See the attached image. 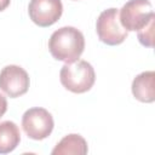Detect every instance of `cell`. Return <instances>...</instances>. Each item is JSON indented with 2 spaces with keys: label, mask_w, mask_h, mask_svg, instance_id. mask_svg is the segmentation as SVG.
I'll use <instances>...</instances> for the list:
<instances>
[{
  "label": "cell",
  "mask_w": 155,
  "mask_h": 155,
  "mask_svg": "<svg viewBox=\"0 0 155 155\" xmlns=\"http://www.w3.org/2000/svg\"><path fill=\"white\" fill-rule=\"evenodd\" d=\"M53 117L44 108H30L22 116V127L25 134L34 139L41 140L47 138L53 131Z\"/></svg>",
  "instance_id": "5"
},
{
  "label": "cell",
  "mask_w": 155,
  "mask_h": 155,
  "mask_svg": "<svg viewBox=\"0 0 155 155\" xmlns=\"http://www.w3.org/2000/svg\"><path fill=\"white\" fill-rule=\"evenodd\" d=\"M21 142L18 126L12 121L0 122V154H7L16 149Z\"/></svg>",
  "instance_id": "10"
},
{
  "label": "cell",
  "mask_w": 155,
  "mask_h": 155,
  "mask_svg": "<svg viewBox=\"0 0 155 155\" xmlns=\"http://www.w3.org/2000/svg\"><path fill=\"white\" fill-rule=\"evenodd\" d=\"M155 17L149 0H130L119 11L121 25L127 31H138Z\"/></svg>",
  "instance_id": "3"
},
{
  "label": "cell",
  "mask_w": 155,
  "mask_h": 155,
  "mask_svg": "<svg viewBox=\"0 0 155 155\" xmlns=\"http://www.w3.org/2000/svg\"><path fill=\"white\" fill-rule=\"evenodd\" d=\"M132 93L136 99L143 103L155 101V73L153 70L143 71L132 81Z\"/></svg>",
  "instance_id": "8"
},
{
  "label": "cell",
  "mask_w": 155,
  "mask_h": 155,
  "mask_svg": "<svg viewBox=\"0 0 155 155\" xmlns=\"http://www.w3.org/2000/svg\"><path fill=\"white\" fill-rule=\"evenodd\" d=\"M61 84L73 93H84L91 90L94 84L96 74L93 67L82 59L65 63L59 71Z\"/></svg>",
  "instance_id": "2"
},
{
  "label": "cell",
  "mask_w": 155,
  "mask_h": 155,
  "mask_svg": "<svg viewBox=\"0 0 155 155\" xmlns=\"http://www.w3.org/2000/svg\"><path fill=\"white\" fill-rule=\"evenodd\" d=\"M154 27H155V17H153L148 24H145L142 29L138 30V40L145 47L154 46Z\"/></svg>",
  "instance_id": "11"
},
{
  "label": "cell",
  "mask_w": 155,
  "mask_h": 155,
  "mask_svg": "<svg viewBox=\"0 0 155 155\" xmlns=\"http://www.w3.org/2000/svg\"><path fill=\"white\" fill-rule=\"evenodd\" d=\"M30 19L39 27H50L54 24L63 13L61 0H30L28 6Z\"/></svg>",
  "instance_id": "7"
},
{
  "label": "cell",
  "mask_w": 155,
  "mask_h": 155,
  "mask_svg": "<svg viewBox=\"0 0 155 155\" xmlns=\"http://www.w3.org/2000/svg\"><path fill=\"white\" fill-rule=\"evenodd\" d=\"M85 48L82 33L74 27H62L52 33L48 50L52 57L64 63H73L80 58Z\"/></svg>",
  "instance_id": "1"
},
{
  "label": "cell",
  "mask_w": 155,
  "mask_h": 155,
  "mask_svg": "<svg viewBox=\"0 0 155 155\" xmlns=\"http://www.w3.org/2000/svg\"><path fill=\"white\" fill-rule=\"evenodd\" d=\"M96 30L99 40L109 46H116L125 41L127 30L121 25L117 8H108L101 12L96 23Z\"/></svg>",
  "instance_id": "4"
},
{
  "label": "cell",
  "mask_w": 155,
  "mask_h": 155,
  "mask_svg": "<svg viewBox=\"0 0 155 155\" xmlns=\"http://www.w3.org/2000/svg\"><path fill=\"white\" fill-rule=\"evenodd\" d=\"M10 2H11V0H0V11H4L5 8H7Z\"/></svg>",
  "instance_id": "13"
},
{
  "label": "cell",
  "mask_w": 155,
  "mask_h": 155,
  "mask_svg": "<svg viewBox=\"0 0 155 155\" xmlns=\"http://www.w3.org/2000/svg\"><path fill=\"white\" fill-rule=\"evenodd\" d=\"M88 151L87 142L80 134H68L62 138L51 151L52 155H85Z\"/></svg>",
  "instance_id": "9"
},
{
  "label": "cell",
  "mask_w": 155,
  "mask_h": 155,
  "mask_svg": "<svg viewBox=\"0 0 155 155\" xmlns=\"http://www.w3.org/2000/svg\"><path fill=\"white\" fill-rule=\"evenodd\" d=\"M7 110V101L6 98L0 93V117L4 116V114L6 113Z\"/></svg>",
  "instance_id": "12"
},
{
  "label": "cell",
  "mask_w": 155,
  "mask_h": 155,
  "mask_svg": "<svg viewBox=\"0 0 155 155\" xmlns=\"http://www.w3.org/2000/svg\"><path fill=\"white\" fill-rule=\"evenodd\" d=\"M29 84L28 73L19 65H6L0 71V90L11 98L27 93Z\"/></svg>",
  "instance_id": "6"
}]
</instances>
